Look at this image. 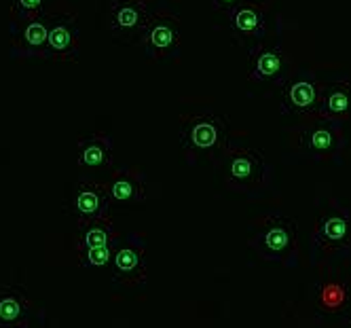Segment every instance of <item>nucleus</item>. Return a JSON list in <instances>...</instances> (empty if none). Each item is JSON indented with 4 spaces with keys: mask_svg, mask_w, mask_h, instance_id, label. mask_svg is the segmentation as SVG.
Here are the masks:
<instances>
[{
    "mask_svg": "<svg viewBox=\"0 0 351 328\" xmlns=\"http://www.w3.org/2000/svg\"><path fill=\"white\" fill-rule=\"evenodd\" d=\"M77 161L81 167L108 169L114 163V142L106 132H93L77 144Z\"/></svg>",
    "mask_w": 351,
    "mask_h": 328,
    "instance_id": "obj_17",
    "label": "nucleus"
},
{
    "mask_svg": "<svg viewBox=\"0 0 351 328\" xmlns=\"http://www.w3.org/2000/svg\"><path fill=\"white\" fill-rule=\"evenodd\" d=\"M250 246H252V250L263 261L280 263L292 269L296 267L300 257L298 226L292 218L280 212H269L263 218H258Z\"/></svg>",
    "mask_w": 351,
    "mask_h": 328,
    "instance_id": "obj_3",
    "label": "nucleus"
},
{
    "mask_svg": "<svg viewBox=\"0 0 351 328\" xmlns=\"http://www.w3.org/2000/svg\"><path fill=\"white\" fill-rule=\"evenodd\" d=\"M278 87H280V113L284 117L307 119L317 115L322 83L311 70L300 68L288 74Z\"/></svg>",
    "mask_w": 351,
    "mask_h": 328,
    "instance_id": "obj_6",
    "label": "nucleus"
},
{
    "mask_svg": "<svg viewBox=\"0 0 351 328\" xmlns=\"http://www.w3.org/2000/svg\"><path fill=\"white\" fill-rule=\"evenodd\" d=\"M81 54V30L74 15H53L49 21L47 60L64 64L74 62Z\"/></svg>",
    "mask_w": 351,
    "mask_h": 328,
    "instance_id": "obj_14",
    "label": "nucleus"
},
{
    "mask_svg": "<svg viewBox=\"0 0 351 328\" xmlns=\"http://www.w3.org/2000/svg\"><path fill=\"white\" fill-rule=\"evenodd\" d=\"M351 255V210L337 197H322L317 201L311 235L309 261L317 267L335 265Z\"/></svg>",
    "mask_w": 351,
    "mask_h": 328,
    "instance_id": "obj_1",
    "label": "nucleus"
},
{
    "mask_svg": "<svg viewBox=\"0 0 351 328\" xmlns=\"http://www.w3.org/2000/svg\"><path fill=\"white\" fill-rule=\"evenodd\" d=\"M343 324H345V326H349V328H351V318H345V320H343Z\"/></svg>",
    "mask_w": 351,
    "mask_h": 328,
    "instance_id": "obj_24",
    "label": "nucleus"
},
{
    "mask_svg": "<svg viewBox=\"0 0 351 328\" xmlns=\"http://www.w3.org/2000/svg\"><path fill=\"white\" fill-rule=\"evenodd\" d=\"M349 110H351V83L343 79L322 83L317 115L343 123L345 119H349Z\"/></svg>",
    "mask_w": 351,
    "mask_h": 328,
    "instance_id": "obj_18",
    "label": "nucleus"
},
{
    "mask_svg": "<svg viewBox=\"0 0 351 328\" xmlns=\"http://www.w3.org/2000/svg\"><path fill=\"white\" fill-rule=\"evenodd\" d=\"M330 267L332 265H328V271L315 282V286L311 290V301H313V307H315L317 316L345 318V316H349V307H351L349 286Z\"/></svg>",
    "mask_w": 351,
    "mask_h": 328,
    "instance_id": "obj_13",
    "label": "nucleus"
},
{
    "mask_svg": "<svg viewBox=\"0 0 351 328\" xmlns=\"http://www.w3.org/2000/svg\"><path fill=\"white\" fill-rule=\"evenodd\" d=\"M148 17V0H110L108 32L119 43H136L142 36Z\"/></svg>",
    "mask_w": 351,
    "mask_h": 328,
    "instance_id": "obj_9",
    "label": "nucleus"
},
{
    "mask_svg": "<svg viewBox=\"0 0 351 328\" xmlns=\"http://www.w3.org/2000/svg\"><path fill=\"white\" fill-rule=\"evenodd\" d=\"M292 146L300 155L315 163H339L345 148L343 123L326 119L319 115L300 119L290 132Z\"/></svg>",
    "mask_w": 351,
    "mask_h": 328,
    "instance_id": "obj_5",
    "label": "nucleus"
},
{
    "mask_svg": "<svg viewBox=\"0 0 351 328\" xmlns=\"http://www.w3.org/2000/svg\"><path fill=\"white\" fill-rule=\"evenodd\" d=\"M110 208V193L106 183L95 178H83L72 189L66 210L79 222H87L97 216H106Z\"/></svg>",
    "mask_w": 351,
    "mask_h": 328,
    "instance_id": "obj_12",
    "label": "nucleus"
},
{
    "mask_svg": "<svg viewBox=\"0 0 351 328\" xmlns=\"http://www.w3.org/2000/svg\"><path fill=\"white\" fill-rule=\"evenodd\" d=\"M288 77V54L280 40L263 38L252 51H250V81L265 85H280Z\"/></svg>",
    "mask_w": 351,
    "mask_h": 328,
    "instance_id": "obj_11",
    "label": "nucleus"
},
{
    "mask_svg": "<svg viewBox=\"0 0 351 328\" xmlns=\"http://www.w3.org/2000/svg\"><path fill=\"white\" fill-rule=\"evenodd\" d=\"M49 21H51V15L47 11L28 19H17L13 21V30H11V38H13V49L19 58H38V60H47V38H49Z\"/></svg>",
    "mask_w": 351,
    "mask_h": 328,
    "instance_id": "obj_15",
    "label": "nucleus"
},
{
    "mask_svg": "<svg viewBox=\"0 0 351 328\" xmlns=\"http://www.w3.org/2000/svg\"><path fill=\"white\" fill-rule=\"evenodd\" d=\"M227 189L256 197L263 195L273 183V167L258 148L247 144H227L214 161Z\"/></svg>",
    "mask_w": 351,
    "mask_h": 328,
    "instance_id": "obj_2",
    "label": "nucleus"
},
{
    "mask_svg": "<svg viewBox=\"0 0 351 328\" xmlns=\"http://www.w3.org/2000/svg\"><path fill=\"white\" fill-rule=\"evenodd\" d=\"M110 201L119 206H140L146 199L148 185L146 176L136 167H119L106 180Z\"/></svg>",
    "mask_w": 351,
    "mask_h": 328,
    "instance_id": "obj_16",
    "label": "nucleus"
},
{
    "mask_svg": "<svg viewBox=\"0 0 351 328\" xmlns=\"http://www.w3.org/2000/svg\"><path fill=\"white\" fill-rule=\"evenodd\" d=\"M108 267H110L112 280L117 284L128 286V288L142 286L148 277L144 239L140 235H128L125 239L119 237Z\"/></svg>",
    "mask_w": 351,
    "mask_h": 328,
    "instance_id": "obj_8",
    "label": "nucleus"
},
{
    "mask_svg": "<svg viewBox=\"0 0 351 328\" xmlns=\"http://www.w3.org/2000/svg\"><path fill=\"white\" fill-rule=\"evenodd\" d=\"M119 242V239H117ZM114 246H93V248H79L77 255H79V261H81V267L83 269H102V267H108L110 265V259H112V252H114Z\"/></svg>",
    "mask_w": 351,
    "mask_h": 328,
    "instance_id": "obj_21",
    "label": "nucleus"
},
{
    "mask_svg": "<svg viewBox=\"0 0 351 328\" xmlns=\"http://www.w3.org/2000/svg\"><path fill=\"white\" fill-rule=\"evenodd\" d=\"M32 316V303L28 294L15 286L0 288V326L15 328L28 326Z\"/></svg>",
    "mask_w": 351,
    "mask_h": 328,
    "instance_id": "obj_19",
    "label": "nucleus"
},
{
    "mask_svg": "<svg viewBox=\"0 0 351 328\" xmlns=\"http://www.w3.org/2000/svg\"><path fill=\"white\" fill-rule=\"evenodd\" d=\"M140 43L150 60L165 62L180 54L182 21L173 13H150Z\"/></svg>",
    "mask_w": 351,
    "mask_h": 328,
    "instance_id": "obj_7",
    "label": "nucleus"
},
{
    "mask_svg": "<svg viewBox=\"0 0 351 328\" xmlns=\"http://www.w3.org/2000/svg\"><path fill=\"white\" fill-rule=\"evenodd\" d=\"M178 140L189 163H195L202 157L216 161L229 144V125L214 110L193 113L182 117Z\"/></svg>",
    "mask_w": 351,
    "mask_h": 328,
    "instance_id": "obj_4",
    "label": "nucleus"
},
{
    "mask_svg": "<svg viewBox=\"0 0 351 328\" xmlns=\"http://www.w3.org/2000/svg\"><path fill=\"white\" fill-rule=\"evenodd\" d=\"M243 0H212V7L216 9V11H220V13H231L237 5H241Z\"/></svg>",
    "mask_w": 351,
    "mask_h": 328,
    "instance_id": "obj_23",
    "label": "nucleus"
},
{
    "mask_svg": "<svg viewBox=\"0 0 351 328\" xmlns=\"http://www.w3.org/2000/svg\"><path fill=\"white\" fill-rule=\"evenodd\" d=\"M229 28L233 38L247 51L267 38V3L265 0H243L229 13Z\"/></svg>",
    "mask_w": 351,
    "mask_h": 328,
    "instance_id": "obj_10",
    "label": "nucleus"
},
{
    "mask_svg": "<svg viewBox=\"0 0 351 328\" xmlns=\"http://www.w3.org/2000/svg\"><path fill=\"white\" fill-rule=\"evenodd\" d=\"M77 231V250L79 248H93V246H112L119 239V231L114 222L106 216H97L87 222H79Z\"/></svg>",
    "mask_w": 351,
    "mask_h": 328,
    "instance_id": "obj_20",
    "label": "nucleus"
},
{
    "mask_svg": "<svg viewBox=\"0 0 351 328\" xmlns=\"http://www.w3.org/2000/svg\"><path fill=\"white\" fill-rule=\"evenodd\" d=\"M9 3H11L13 21L45 13V0H9Z\"/></svg>",
    "mask_w": 351,
    "mask_h": 328,
    "instance_id": "obj_22",
    "label": "nucleus"
}]
</instances>
